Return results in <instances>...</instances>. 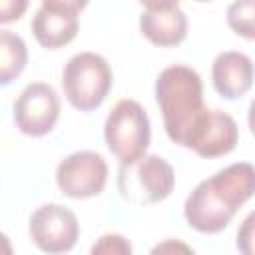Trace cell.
Returning a JSON list of instances; mask_svg holds the SVG:
<instances>
[{
	"mask_svg": "<svg viewBox=\"0 0 255 255\" xmlns=\"http://www.w3.org/2000/svg\"><path fill=\"white\" fill-rule=\"evenodd\" d=\"M255 195V165L239 161L199 181L183 205L185 221L199 233L223 231L237 209Z\"/></svg>",
	"mask_w": 255,
	"mask_h": 255,
	"instance_id": "cell-1",
	"label": "cell"
},
{
	"mask_svg": "<svg viewBox=\"0 0 255 255\" xmlns=\"http://www.w3.org/2000/svg\"><path fill=\"white\" fill-rule=\"evenodd\" d=\"M155 100L163 116L167 137L189 149L191 139L209 112L203 104V84L199 74L181 64L167 66L155 80Z\"/></svg>",
	"mask_w": 255,
	"mask_h": 255,
	"instance_id": "cell-2",
	"label": "cell"
},
{
	"mask_svg": "<svg viewBox=\"0 0 255 255\" xmlns=\"http://www.w3.org/2000/svg\"><path fill=\"white\" fill-rule=\"evenodd\" d=\"M114 84V76L106 58L94 52L72 56L62 72V90L72 108L92 112L100 108Z\"/></svg>",
	"mask_w": 255,
	"mask_h": 255,
	"instance_id": "cell-3",
	"label": "cell"
},
{
	"mask_svg": "<svg viewBox=\"0 0 255 255\" xmlns=\"http://www.w3.org/2000/svg\"><path fill=\"white\" fill-rule=\"evenodd\" d=\"M173 167L155 153H145L135 161L120 163L118 189L120 195L131 205L159 203L173 191Z\"/></svg>",
	"mask_w": 255,
	"mask_h": 255,
	"instance_id": "cell-4",
	"label": "cell"
},
{
	"mask_svg": "<svg viewBox=\"0 0 255 255\" xmlns=\"http://www.w3.org/2000/svg\"><path fill=\"white\" fill-rule=\"evenodd\" d=\"M104 137L108 149L120 163H129L145 155L151 141V128L141 104L135 100H120L106 118Z\"/></svg>",
	"mask_w": 255,
	"mask_h": 255,
	"instance_id": "cell-5",
	"label": "cell"
},
{
	"mask_svg": "<svg viewBox=\"0 0 255 255\" xmlns=\"http://www.w3.org/2000/svg\"><path fill=\"white\" fill-rule=\"evenodd\" d=\"M108 181V163L96 151H74L58 163L56 183L66 197L88 199L100 195Z\"/></svg>",
	"mask_w": 255,
	"mask_h": 255,
	"instance_id": "cell-6",
	"label": "cell"
},
{
	"mask_svg": "<svg viewBox=\"0 0 255 255\" xmlns=\"http://www.w3.org/2000/svg\"><path fill=\"white\" fill-rule=\"evenodd\" d=\"M28 231L34 245L44 253L70 251L80 235V223L74 211L60 203L40 205L28 221Z\"/></svg>",
	"mask_w": 255,
	"mask_h": 255,
	"instance_id": "cell-7",
	"label": "cell"
},
{
	"mask_svg": "<svg viewBox=\"0 0 255 255\" xmlns=\"http://www.w3.org/2000/svg\"><path fill=\"white\" fill-rule=\"evenodd\" d=\"M60 118V98L46 82L28 84L14 102V124L24 135L50 133Z\"/></svg>",
	"mask_w": 255,
	"mask_h": 255,
	"instance_id": "cell-8",
	"label": "cell"
},
{
	"mask_svg": "<svg viewBox=\"0 0 255 255\" xmlns=\"http://www.w3.org/2000/svg\"><path fill=\"white\" fill-rule=\"evenodd\" d=\"M239 141V128L235 120L221 110H209L189 149L201 157H221L235 149Z\"/></svg>",
	"mask_w": 255,
	"mask_h": 255,
	"instance_id": "cell-9",
	"label": "cell"
},
{
	"mask_svg": "<svg viewBox=\"0 0 255 255\" xmlns=\"http://www.w3.org/2000/svg\"><path fill=\"white\" fill-rule=\"evenodd\" d=\"M255 68L243 52H221L211 66V80L215 92L225 100H237L245 96L253 86Z\"/></svg>",
	"mask_w": 255,
	"mask_h": 255,
	"instance_id": "cell-10",
	"label": "cell"
},
{
	"mask_svg": "<svg viewBox=\"0 0 255 255\" xmlns=\"http://www.w3.org/2000/svg\"><path fill=\"white\" fill-rule=\"evenodd\" d=\"M141 34L159 48H171L187 36V16L179 8L169 10H145L139 16Z\"/></svg>",
	"mask_w": 255,
	"mask_h": 255,
	"instance_id": "cell-11",
	"label": "cell"
},
{
	"mask_svg": "<svg viewBox=\"0 0 255 255\" xmlns=\"http://www.w3.org/2000/svg\"><path fill=\"white\" fill-rule=\"evenodd\" d=\"M78 14L40 8L32 18V34L42 48L58 50L78 36Z\"/></svg>",
	"mask_w": 255,
	"mask_h": 255,
	"instance_id": "cell-12",
	"label": "cell"
},
{
	"mask_svg": "<svg viewBox=\"0 0 255 255\" xmlns=\"http://www.w3.org/2000/svg\"><path fill=\"white\" fill-rule=\"evenodd\" d=\"M28 62V48L24 40L10 32L0 30V84L8 86L12 80H16Z\"/></svg>",
	"mask_w": 255,
	"mask_h": 255,
	"instance_id": "cell-13",
	"label": "cell"
},
{
	"mask_svg": "<svg viewBox=\"0 0 255 255\" xmlns=\"http://www.w3.org/2000/svg\"><path fill=\"white\" fill-rule=\"evenodd\" d=\"M227 26L241 38L255 40V0H235L227 8Z\"/></svg>",
	"mask_w": 255,
	"mask_h": 255,
	"instance_id": "cell-14",
	"label": "cell"
},
{
	"mask_svg": "<svg viewBox=\"0 0 255 255\" xmlns=\"http://www.w3.org/2000/svg\"><path fill=\"white\" fill-rule=\"evenodd\" d=\"M237 249L243 255H255V211H251L237 229Z\"/></svg>",
	"mask_w": 255,
	"mask_h": 255,
	"instance_id": "cell-15",
	"label": "cell"
},
{
	"mask_svg": "<svg viewBox=\"0 0 255 255\" xmlns=\"http://www.w3.org/2000/svg\"><path fill=\"white\" fill-rule=\"evenodd\" d=\"M92 253H118V255H129L131 253V245L126 237L118 235V233H106L98 239V243H94Z\"/></svg>",
	"mask_w": 255,
	"mask_h": 255,
	"instance_id": "cell-16",
	"label": "cell"
},
{
	"mask_svg": "<svg viewBox=\"0 0 255 255\" xmlns=\"http://www.w3.org/2000/svg\"><path fill=\"white\" fill-rule=\"evenodd\" d=\"M30 0H0V22L10 24L24 16Z\"/></svg>",
	"mask_w": 255,
	"mask_h": 255,
	"instance_id": "cell-17",
	"label": "cell"
},
{
	"mask_svg": "<svg viewBox=\"0 0 255 255\" xmlns=\"http://www.w3.org/2000/svg\"><path fill=\"white\" fill-rule=\"evenodd\" d=\"M90 0H42V8L66 12V14H80Z\"/></svg>",
	"mask_w": 255,
	"mask_h": 255,
	"instance_id": "cell-18",
	"label": "cell"
},
{
	"mask_svg": "<svg viewBox=\"0 0 255 255\" xmlns=\"http://www.w3.org/2000/svg\"><path fill=\"white\" fill-rule=\"evenodd\" d=\"M141 6H145V10H169V8H177L179 0H137Z\"/></svg>",
	"mask_w": 255,
	"mask_h": 255,
	"instance_id": "cell-19",
	"label": "cell"
},
{
	"mask_svg": "<svg viewBox=\"0 0 255 255\" xmlns=\"http://www.w3.org/2000/svg\"><path fill=\"white\" fill-rule=\"evenodd\" d=\"M191 251L187 245H181V243H173V241H167V243H161V245H157V247H153V253H161V251Z\"/></svg>",
	"mask_w": 255,
	"mask_h": 255,
	"instance_id": "cell-20",
	"label": "cell"
},
{
	"mask_svg": "<svg viewBox=\"0 0 255 255\" xmlns=\"http://www.w3.org/2000/svg\"><path fill=\"white\" fill-rule=\"evenodd\" d=\"M247 124H249L251 133L255 135V100L249 104V112H247Z\"/></svg>",
	"mask_w": 255,
	"mask_h": 255,
	"instance_id": "cell-21",
	"label": "cell"
},
{
	"mask_svg": "<svg viewBox=\"0 0 255 255\" xmlns=\"http://www.w3.org/2000/svg\"><path fill=\"white\" fill-rule=\"evenodd\" d=\"M195 2H209V0H195Z\"/></svg>",
	"mask_w": 255,
	"mask_h": 255,
	"instance_id": "cell-22",
	"label": "cell"
}]
</instances>
